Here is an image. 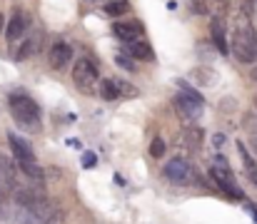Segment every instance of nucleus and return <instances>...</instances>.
I'll list each match as a JSON object with an SVG mask.
<instances>
[{
  "label": "nucleus",
  "mask_w": 257,
  "mask_h": 224,
  "mask_svg": "<svg viewBox=\"0 0 257 224\" xmlns=\"http://www.w3.org/2000/svg\"><path fill=\"white\" fill-rule=\"evenodd\" d=\"M230 50H232V55H235L240 63H245V65H250V63L257 60V38H255V30H252L250 20H247V15H245V20H240V25L235 28Z\"/></svg>",
  "instance_id": "nucleus-1"
},
{
  "label": "nucleus",
  "mask_w": 257,
  "mask_h": 224,
  "mask_svg": "<svg viewBox=\"0 0 257 224\" xmlns=\"http://www.w3.org/2000/svg\"><path fill=\"white\" fill-rule=\"evenodd\" d=\"M8 105H10V112L15 115L18 122H25V125H35L40 120V105L25 95V92H13L8 97Z\"/></svg>",
  "instance_id": "nucleus-2"
},
{
  "label": "nucleus",
  "mask_w": 257,
  "mask_h": 224,
  "mask_svg": "<svg viewBox=\"0 0 257 224\" xmlns=\"http://www.w3.org/2000/svg\"><path fill=\"white\" fill-rule=\"evenodd\" d=\"M73 82L78 85V90H83L85 95H97L100 90V73L92 65V60L80 58L73 68Z\"/></svg>",
  "instance_id": "nucleus-3"
},
{
  "label": "nucleus",
  "mask_w": 257,
  "mask_h": 224,
  "mask_svg": "<svg viewBox=\"0 0 257 224\" xmlns=\"http://www.w3.org/2000/svg\"><path fill=\"white\" fill-rule=\"evenodd\" d=\"M210 174H212V179L217 182V187H220L222 192H227L230 197H235V199H242V197H245V194L240 192V187H237V182H235V174H232V169H230V164H227L225 157L217 154V157L212 159Z\"/></svg>",
  "instance_id": "nucleus-4"
},
{
  "label": "nucleus",
  "mask_w": 257,
  "mask_h": 224,
  "mask_svg": "<svg viewBox=\"0 0 257 224\" xmlns=\"http://www.w3.org/2000/svg\"><path fill=\"white\" fill-rule=\"evenodd\" d=\"M163 174H165V179H170L172 184H190L195 177V169H192V164L187 162V159H182V157H175L170 159L168 164H165V169H163Z\"/></svg>",
  "instance_id": "nucleus-5"
},
{
  "label": "nucleus",
  "mask_w": 257,
  "mask_h": 224,
  "mask_svg": "<svg viewBox=\"0 0 257 224\" xmlns=\"http://www.w3.org/2000/svg\"><path fill=\"white\" fill-rule=\"evenodd\" d=\"M28 30H30V13H28V10H15L13 18L8 20V25H5V38H8L10 43H15V40H20Z\"/></svg>",
  "instance_id": "nucleus-6"
},
{
  "label": "nucleus",
  "mask_w": 257,
  "mask_h": 224,
  "mask_svg": "<svg viewBox=\"0 0 257 224\" xmlns=\"http://www.w3.org/2000/svg\"><path fill=\"white\" fill-rule=\"evenodd\" d=\"M175 105H177V112H180V117H185L187 122H195V120H200V115H202V110H205V100H197V97H190V95H177V100H175Z\"/></svg>",
  "instance_id": "nucleus-7"
},
{
  "label": "nucleus",
  "mask_w": 257,
  "mask_h": 224,
  "mask_svg": "<svg viewBox=\"0 0 257 224\" xmlns=\"http://www.w3.org/2000/svg\"><path fill=\"white\" fill-rule=\"evenodd\" d=\"M112 35L120 38L122 43H130V40H138L145 35V28L140 20H117L112 23Z\"/></svg>",
  "instance_id": "nucleus-8"
},
{
  "label": "nucleus",
  "mask_w": 257,
  "mask_h": 224,
  "mask_svg": "<svg viewBox=\"0 0 257 224\" xmlns=\"http://www.w3.org/2000/svg\"><path fill=\"white\" fill-rule=\"evenodd\" d=\"M73 60V48L68 45V43H55L53 48H50V53H48V65L53 68V70H63L68 63Z\"/></svg>",
  "instance_id": "nucleus-9"
},
{
  "label": "nucleus",
  "mask_w": 257,
  "mask_h": 224,
  "mask_svg": "<svg viewBox=\"0 0 257 224\" xmlns=\"http://www.w3.org/2000/svg\"><path fill=\"white\" fill-rule=\"evenodd\" d=\"M210 33H212V43H215L217 50L225 55V53L230 50L227 38H225V15H212V20H210Z\"/></svg>",
  "instance_id": "nucleus-10"
},
{
  "label": "nucleus",
  "mask_w": 257,
  "mask_h": 224,
  "mask_svg": "<svg viewBox=\"0 0 257 224\" xmlns=\"http://www.w3.org/2000/svg\"><path fill=\"white\" fill-rule=\"evenodd\" d=\"M127 55H130L133 60H143V63H153V60H155V50H153V45L145 43V40H140V38L127 43Z\"/></svg>",
  "instance_id": "nucleus-11"
},
{
  "label": "nucleus",
  "mask_w": 257,
  "mask_h": 224,
  "mask_svg": "<svg viewBox=\"0 0 257 224\" xmlns=\"http://www.w3.org/2000/svg\"><path fill=\"white\" fill-rule=\"evenodd\" d=\"M43 33H33V35H28L23 43H20V48H18V60H28V58H33V55H38V50H40V45H43Z\"/></svg>",
  "instance_id": "nucleus-12"
},
{
  "label": "nucleus",
  "mask_w": 257,
  "mask_h": 224,
  "mask_svg": "<svg viewBox=\"0 0 257 224\" xmlns=\"http://www.w3.org/2000/svg\"><path fill=\"white\" fill-rule=\"evenodd\" d=\"M8 142H10V149H13V154H15L18 162H35L33 147L25 140H20L18 135H8Z\"/></svg>",
  "instance_id": "nucleus-13"
},
{
  "label": "nucleus",
  "mask_w": 257,
  "mask_h": 224,
  "mask_svg": "<svg viewBox=\"0 0 257 224\" xmlns=\"http://www.w3.org/2000/svg\"><path fill=\"white\" fill-rule=\"evenodd\" d=\"M237 152H240V159H242V164H245V172H247V177L252 179L257 184V162L252 159V154H250V149L245 147L242 142H237Z\"/></svg>",
  "instance_id": "nucleus-14"
},
{
  "label": "nucleus",
  "mask_w": 257,
  "mask_h": 224,
  "mask_svg": "<svg viewBox=\"0 0 257 224\" xmlns=\"http://www.w3.org/2000/svg\"><path fill=\"white\" fill-rule=\"evenodd\" d=\"M20 172L33 182V184H40L43 179H45V172H43V167H38L35 162H20Z\"/></svg>",
  "instance_id": "nucleus-15"
},
{
  "label": "nucleus",
  "mask_w": 257,
  "mask_h": 224,
  "mask_svg": "<svg viewBox=\"0 0 257 224\" xmlns=\"http://www.w3.org/2000/svg\"><path fill=\"white\" fill-rule=\"evenodd\" d=\"M97 95L102 97V100H107V102H112V100H117L120 97V90H117V82L115 80H100V90H97Z\"/></svg>",
  "instance_id": "nucleus-16"
},
{
  "label": "nucleus",
  "mask_w": 257,
  "mask_h": 224,
  "mask_svg": "<svg viewBox=\"0 0 257 224\" xmlns=\"http://www.w3.org/2000/svg\"><path fill=\"white\" fill-rule=\"evenodd\" d=\"M212 70H207V68H195L192 70V77H195V82H202V85H212L215 82V77H210Z\"/></svg>",
  "instance_id": "nucleus-17"
},
{
  "label": "nucleus",
  "mask_w": 257,
  "mask_h": 224,
  "mask_svg": "<svg viewBox=\"0 0 257 224\" xmlns=\"http://www.w3.org/2000/svg\"><path fill=\"white\" fill-rule=\"evenodd\" d=\"M117 82V90H120V97H138V87L130 85L127 80H115Z\"/></svg>",
  "instance_id": "nucleus-18"
},
{
  "label": "nucleus",
  "mask_w": 257,
  "mask_h": 224,
  "mask_svg": "<svg viewBox=\"0 0 257 224\" xmlns=\"http://www.w3.org/2000/svg\"><path fill=\"white\" fill-rule=\"evenodd\" d=\"M127 10V3L125 0H112V3H105V13L107 15H122Z\"/></svg>",
  "instance_id": "nucleus-19"
},
{
  "label": "nucleus",
  "mask_w": 257,
  "mask_h": 224,
  "mask_svg": "<svg viewBox=\"0 0 257 224\" xmlns=\"http://www.w3.org/2000/svg\"><path fill=\"white\" fill-rule=\"evenodd\" d=\"M150 154H153L155 159H163V154H165V140H163V137H155V140L150 142Z\"/></svg>",
  "instance_id": "nucleus-20"
},
{
  "label": "nucleus",
  "mask_w": 257,
  "mask_h": 224,
  "mask_svg": "<svg viewBox=\"0 0 257 224\" xmlns=\"http://www.w3.org/2000/svg\"><path fill=\"white\" fill-rule=\"evenodd\" d=\"M115 63H117L120 68H125L127 73H133V70H135V63H133L127 55H117V58H115Z\"/></svg>",
  "instance_id": "nucleus-21"
},
{
  "label": "nucleus",
  "mask_w": 257,
  "mask_h": 224,
  "mask_svg": "<svg viewBox=\"0 0 257 224\" xmlns=\"http://www.w3.org/2000/svg\"><path fill=\"white\" fill-rule=\"evenodd\" d=\"M83 167H95V154H92V152H85V157H83Z\"/></svg>",
  "instance_id": "nucleus-22"
},
{
  "label": "nucleus",
  "mask_w": 257,
  "mask_h": 224,
  "mask_svg": "<svg viewBox=\"0 0 257 224\" xmlns=\"http://www.w3.org/2000/svg\"><path fill=\"white\" fill-rule=\"evenodd\" d=\"M247 125H250V130H252V135H255V142H257V115H252V117L247 120Z\"/></svg>",
  "instance_id": "nucleus-23"
},
{
  "label": "nucleus",
  "mask_w": 257,
  "mask_h": 224,
  "mask_svg": "<svg viewBox=\"0 0 257 224\" xmlns=\"http://www.w3.org/2000/svg\"><path fill=\"white\" fill-rule=\"evenodd\" d=\"M215 145H217V147L225 145V135H215Z\"/></svg>",
  "instance_id": "nucleus-24"
},
{
  "label": "nucleus",
  "mask_w": 257,
  "mask_h": 224,
  "mask_svg": "<svg viewBox=\"0 0 257 224\" xmlns=\"http://www.w3.org/2000/svg\"><path fill=\"white\" fill-rule=\"evenodd\" d=\"M3 25H5V18H3V13H0V33H3Z\"/></svg>",
  "instance_id": "nucleus-25"
},
{
  "label": "nucleus",
  "mask_w": 257,
  "mask_h": 224,
  "mask_svg": "<svg viewBox=\"0 0 257 224\" xmlns=\"http://www.w3.org/2000/svg\"><path fill=\"white\" fill-rule=\"evenodd\" d=\"M48 224H58V222H48Z\"/></svg>",
  "instance_id": "nucleus-26"
},
{
  "label": "nucleus",
  "mask_w": 257,
  "mask_h": 224,
  "mask_svg": "<svg viewBox=\"0 0 257 224\" xmlns=\"http://www.w3.org/2000/svg\"><path fill=\"white\" fill-rule=\"evenodd\" d=\"M255 5H257V0H255Z\"/></svg>",
  "instance_id": "nucleus-27"
}]
</instances>
